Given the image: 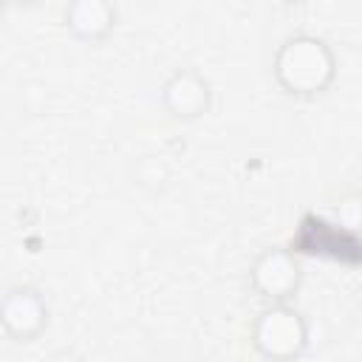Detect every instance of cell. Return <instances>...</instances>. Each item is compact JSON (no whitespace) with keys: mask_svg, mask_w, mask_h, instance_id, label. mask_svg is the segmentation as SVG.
<instances>
[{"mask_svg":"<svg viewBox=\"0 0 362 362\" xmlns=\"http://www.w3.org/2000/svg\"><path fill=\"white\" fill-rule=\"evenodd\" d=\"M272 79L291 99H317L337 79V54L317 34H291L272 57Z\"/></svg>","mask_w":362,"mask_h":362,"instance_id":"1","label":"cell"},{"mask_svg":"<svg viewBox=\"0 0 362 362\" xmlns=\"http://www.w3.org/2000/svg\"><path fill=\"white\" fill-rule=\"evenodd\" d=\"M252 348L272 362L300 359L308 348V320L291 303H266L252 322Z\"/></svg>","mask_w":362,"mask_h":362,"instance_id":"2","label":"cell"},{"mask_svg":"<svg viewBox=\"0 0 362 362\" xmlns=\"http://www.w3.org/2000/svg\"><path fill=\"white\" fill-rule=\"evenodd\" d=\"M48 322H51V305L37 286L20 283L6 288L0 300V325L11 342L28 345L40 339Z\"/></svg>","mask_w":362,"mask_h":362,"instance_id":"3","label":"cell"},{"mask_svg":"<svg viewBox=\"0 0 362 362\" xmlns=\"http://www.w3.org/2000/svg\"><path fill=\"white\" fill-rule=\"evenodd\" d=\"M249 286L263 303H291L303 286V266L294 252L269 246L252 260Z\"/></svg>","mask_w":362,"mask_h":362,"instance_id":"4","label":"cell"},{"mask_svg":"<svg viewBox=\"0 0 362 362\" xmlns=\"http://www.w3.org/2000/svg\"><path fill=\"white\" fill-rule=\"evenodd\" d=\"M164 113L175 122H198L212 110V82L195 68H175L158 88Z\"/></svg>","mask_w":362,"mask_h":362,"instance_id":"5","label":"cell"},{"mask_svg":"<svg viewBox=\"0 0 362 362\" xmlns=\"http://www.w3.org/2000/svg\"><path fill=\"white\" fill-rule=\"evenodd\" d=\"M62 23L76 42L99 45L113 34L119 23V8L113 0H68Z\"/></svg>","mask_w":362,"mask_h":362,"instance_id":"6","label":"cell"},{"mask_svg":"<svg viewBox=\"0 0 362 362\" xmlns=\"http://www.w3.org/2000/svg\"><path fill=\"white\" fill-rule=\"evenodd\" d=\"M337 218L342 226L348 229H362V195L359 192H348L342 195V201L337 204Z\"/></svg>","mask_w":362,"mask_h":362,"instance_id":"7","label":"cell"},{"mask_svg":"<svg viewBox=\"0 0 362 362\" xmlns=\"http://www.w3.org/2000/svg\"><path fill=\"white\" fill-rule=\"evenodd\" d=\"M277 8H297V6H303V3H308V0H272Z\"/></svg>","mask_w":362,"mask_h":362,"instance_id":"8","label":"cell"},{"mask_svg":"<svg viewBox=\"0 0 362 362\" xmlns=\"http://www.w3.org/2000/svg\"><path fill=\"white\" fill-rule=\"evenodd\" d=\"M8 6H17V8H31V6H40L42 0H6Z\"/></svg>","mask_w":362,"mask_h":362,"instance_id":"9","label":"cell"},{"mask_svg":"<svg viewBox=\"0 0 362 362\" xmlns=\"http://www.w3.org/2000/svg\"><path fill=\"white\" fill-rule=\"evenodd\" d=\"M356 300H359V305H362V286L356 288Z\"/></svg>","mask_w":362,"mask_h":362,"instance_id":"10","label":"cell"}]
</instances>
